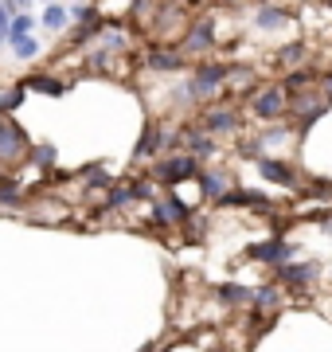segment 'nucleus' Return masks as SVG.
<instances>
[{"label":"nucleus","instance_id":"nucleus-1","mask_svg":"<svg viewBox=\"0 0 332 352\" xmlns=\"http://www.w3.org/2000/svg\"><path fill=\"white\" fill-rule=\"evenodd\" d=\"M27 149H32V141H27V133L16 122H8L4 113H0V164H16L24 161Z\"/></svg>","mask_w":332,"mask_h":352},{"label":"nucleus","instance_id":"nucleus-2","mask_svg":"<svg viewBox=\"0 0 332 352\" xmlns=\"http://www.w3.org/2000/svg\"><path fill=\"white\" fill-rule=\"evenodd\" d=\"M195 173H200V161H195L192 153H184V157L156 161L153 180H161V184H180V180H188V176H195Z\"/></svg>","mask_w":332,"mask_h":352},{"label":"nucleus","instance_id":"nucleus-3","mask_svg":"<svg viewBox=\"0 0 332 352\" xmlns=\"http://www.w3.org/2000/svg\"><path fill=\"white\" fill-rule=\"evenodd\" d=\"M223 82H227V67H223V63H204L192 75V82H188V87H192V98H211Z\"/></svg>","mask_w":332,"mask_h":352},{"label":"nucleus","instance_id":"nucleus-4","mask_svg":"<svg viewBox=\"0 0 332 352\" xmlns=\"http://www.w3.org/2000/svg\"><path fill=\"white\" fill-rule=\"evenodd\" d=\"M320 278V266L317 263H278V282L281 286H294V289H301V286H313Z\"/></svg>","mask_w":332,"mask_h":352},{"label":"nucleus","instance_id":"nucleus-5","mask_svg":"<svg viewBox=\"0 0 332 352\" xmlns=\"http://www.w3.org/2000/svg\"><path fill=\"white\" fill-rule=\"evenodd\" d=\"M254 113L262 122H278L281 113H285V90L270 87V90H262V94H254Z\"/></svg>","mask_w":332,"mask_h":352},{"label":"nucleus","instance_id":"nucleus-6","mask_svg":"<svg viewBox=\"0 0 332 352\" xmlns=\"http://www.w3.org/2000/svg\"><path fill=\"white\" fill-rule=\"evenodd\" d=\"M297 247L294 243H281V239H270V243H258V247H250L246 251V258H254V263H285V258H294Z\"/></svg>","mask_w":332,"mask_h":352},{"label":"nucleus","instance_id":"nucleus-7","mask_svg":"<svg viewBox=\"0 0 332 352\" xmlns=\"http://www.w3.org/2000/svg\"><path fill=\"white\" fill-rule=\"evenodd\" d=\"M258 173L266 176L270 184H281V188H294L297 184V176L289 164H281V161H270V157H258Z\"/></svg>","mask_w":332,"mask_h":352},{"label":"nucleus","instance_id":"nucleus-8","mask_svg":"<svg viewBox=\"0 0 332 352\" xmlns=\"http://www.w3.org/2000/svg\"><path fill=\"white\" fill-rule=\"evenodd\" d=\"M204 129L207 133H235V129H239V113L227 110V106H215V110H207Z\"/></svg>","mask_w":332,"mask_h":352},{"label":"nucleus","instance_id":"nucleus-9","mask_svg":"<svg viewBox=\"0 0 332 352\" xmlns=\"http://www.w3.org/2000/svg\"><path fill=\"white\" fill-rule=\"evenodd\" d=\"M211 43H215V24H211V20H200V24L188 32V39H184V51H188V55L211 51Z\"/></svg>","mask_w":332,"mask_h":352},{"label":"nucleus","instance_id":"nucleus-10","mask_svg":"<svg viewBox=\"0 0 332 352\" xmlns=\"http://www.w3.org/2000/svg\"><path fill=\"white\" fill-rule=\"evenodd\" d=\"M180 141L188 145V153H192L195 161H207V157H215V133H180Z\"/></svg>","mask_w":332,"mask_h":352},{"label":"nucleus","instance_id":"nucleus-11","mask_svg":"<svg viewBox=\"0 0 332 352\" xmlns=\"http://www.w3.org/2000/svg\"><path fill=\"white\" fill-rule=\"evenodd\" d=\"M235 204H250L254 212H270V200L262 196V192H223L219 196V208H235Z\"/></svg>","mask_w":332,"mask_h":352},{"label":"nucleus","instance_id":"nucleus-12","mask_svg":"<svg viewBox=\"0 0 332 352\" xmlns=\"http://www.w3.org/2000/svg\"><path fill=\"white\" fill-rule=\"evenodd\" d=\"M39 24L47 28V32H67V24H71V8L59 4V0H51V4L43 8V16H39Z\"/></svg>","mask_w":332,"mask_h":352},{"label":"nucleus","instance_id":"nucleus-13","mask_svg":"<svg viewBox=\"0 0 332 352\" xmlns=\"http://www.w3.org/2000/svg\"><path fill=\"white\" fill-rule=\"evenodd\" d=\"M195 180H200V188H204L207 200H219L230 188V173H195Z\"/></svg>","mask_w":332,"mask_h":352},{"label":"nucleus","instance_id":"nucleus-14","mask_svg":"<svg viewBox=\"0 0 332 352\" xmlns=\"http://www.w3.org/2000/svg\"><path fill=\"white\" fill-rule=\"evenodd\" d=\"M285 20H289V16H285V8H278V4H262V8H258V16H254V28H258V32H278Z\"/></svg>","mask_w":332,"mask_h":352},{"label":"nucleus","instance_id":"nucleus-15","mask_svg":"<svg viewBox=\"0 0 332 352\" xmlns=\"http://www.w3.org/2000/svg\"><path fill=\"white\" fill-rule=\"evenodd\" d=\"M145 63L153 67V71H180V67H184V55H180V51L156 47V51H149V59H145Z\"/></svg>","mask_w":332,"mask_h":352},{"label":"nucleus","instance_id":"nucleus-16","mask_svg":"<svg viewBox=\"0 0 332 352\" xmlns=\"http://www.w3.org/2000/svg\"><path fill=\"white\" fill-rule=\"evenodd\" d=\"M24 87L27 90H43V94H67L71 90V82H63V78H51V75H32V78H24Z\"/></svg>","mask_w":332,"mask_h":352},{"label":"nucleus","instance_id":"nucleus-17","mask_svg":"<svg viewBox=\"0 0 332 352\" xmlns=\"http://www.w3.org/2000/svg\"><path fill=\"white\" fill-rule=\"evenodd\" d=\"M24 204V188L16 176H0V208H20Z\"/></svg>","mask_w":332,"mask_h":352},{"label":"nucleus","instance_id":"nucleus-18","mask_svg":"<svg viewBox=\"0 0 332 352\" xmlns=\"http://www.w3.org/2000/svg\"><path fill=\"white\" fill-rule=\"evenodd\" d=\"M250 305H254V309H278V305H281L278 286H262V289H254V294H250Z\"/></svg>","mask_w":332,"mask_h":352},{"label":"nucleus","instance_id":"nucleus-19","mask_svg":"<svg viewBox=\"0 0 332 352\" xmlns=\"http://www.w3.org/2000/svg\"><path fill=\"white\" fill-rule=\"evenodd\" d=\"M8 47H12V55H16V59H24V63L39 55V43H36L32 36H16V39H8Z\"/></svg>","mask_w":332,"mask_h":352},{"label":"nucleus","instance_id":"nucleus-20","mask_svg":"<svg viewBox=\"0 0 332 352\" xmlns=\"http://www.w3.org/2000/svg\"><path fill=\"white\" fill-rule=\"evenodd\" d=\"M27 157H32V161H36L39 168H51V164L59 161V149H55V145H47V141H43V145H32V149H27Z\"/></svg>","mask_w":332,"mask_h":352},{"label":"nucleus","instance_id":"nucleus-21","mask_svg":"<svg viewBox=\"0 0 332 352\" xmlns=\"http://www.w3.org/2000/svg\"><path fill=\"white\" fill-rule=\"evenodd\" d=\"M32 28H36V16L12 12V20H8V39H16V36H32Z\"/></svg>","mask_w":332,"mask_h":352},{"label":"nucleus","instance_id":"nucleus-22","mask_svg":"<svg viewBox=\"0 0 332 352\" xmlns=\"http://www.w3.org/2000/svg\"><path fill=\"white\" fill-rule=\"evenodd\" d=\"M215 298L219 302H227V305H243V302H250V289L246 286H219Z\"/></svg>","mask_w":332,"mask_h":352},{"label":"nucleus","instance_id":"nucleus-23","mask_svg":"<svg viewBox=\"0 0 332 352\" xmlns=\"http://www.w3.org/2000/svg\"><path fill=\"white\" fill-rule=\"evenodd\" d=\"M86 188H114V176L106 173L102 164H94V168H86Z\"/></svg>","mask_w":332,"mask_h":352},{"label":"nucleus","instance_id":"nucleus-24","mask_svg":"<svg viewBox=\"0 0 332 352\" xmlns=\"http://www.w3.org/2000/svg\"><path fill=\"white\" fill-rule=\"evenodd\" d=\"M126 204H133V188H114L110 196H106V212H117V208H126Z\"/></svg>","mask_w":332,"mask_h":352},{"label":"nucleus","instance_id":"nucleus-25","mask_svg":"<svg viewBox=\"0 0 332 352\" xmlns=\"http://www.w3.org/2000/svg\"><path fill=\"white\" fill-rule=\"evenodd\" d=\"M278 59H281V67H297L301 59H305V43H285Z\"/></svg>","mask_w":332,"mask_h":352},{"label":"nucleus","instance_id":"nucleus-26","mask_svg":"<svg viewBox=\"0 0 332 352\" xmlns=\"http://www.w3.org/2000/svg\"><path fill=\"white\" fill-rule=\"evenodd\" d=\"M27 87H16V90H4L0 94V113H8V110H20V102H24Z\"/></svg>","mask_w":332,"mask_h":352},{"label":"nucleus","instance_id":"nucleus-27","mask_svg":"<svg viewBox=\"0 0 332 352\" xmlns=\"http://www.w3.org/2000/svg\"><path fill=\"white\" fill-rule=\"evenodd\" d=\"M239 157H246V161H258V157H262V141H243V145H239Z\"/></svg>","mask_w":332,"mask_h":352},{"label":"nucleus","instance_id":"nucleus-28","mask_svg":"<svg viewBox=\"0 0 332 352\" xmlns=\"http://www.w3.org/2000/svg\"><path fill=\"white\" fill-rule=\"evenodd\" d=\"M8 20H12V12H8V4L0 0V47L8 43Z\"/></svg>","mask_w":332,"mask_h":352},{"label":"nucleus","instance_id":"nucleus-29","mask_svg":"<svg viewBox=\"0 0 332 352\" xmlns=\"http://www.w3.org/2000/svg\"><path fill=\"white\" fill-rule=\"evenodd\" d=\"M305 82H309V75L305 71H297V75L285 78V90H305Z\"/></svg>","mask_w":332,"mask_h":352},{"label":"nucleus","instance_id":"nucleus-30","mask_svg":"<svg viewBox=\"0 0 332 352\" xmlns=\"http://www.w3.org/2000/svg\"><path fill=\"white\" fill-rule=\"evenodd\" d=\"M289 138V129H270L266 138H262V145H278V141H285Z\"/></svg>","mask_w":332,"mask_h":352},{"label":"nucleus","instance_id":"nucleus-31","mask_svg":"<svg viewBox=\"0 0 332 352\" xmlns=\"http://www.w3.org/2000/svg\"><path fill=\"white\" fill-rule=\"evenodd\" d=\"M324 98H329V102H332V75H329V78H324Z\"/></svg>","mask_w":332,"mask_h":352},{"label":"nucleus","instance_id":"nucleus-32","mask_svg":"<svg viewBox=\"0 0 332 352\" xmlns=\"http://www.w3.org/2000/svg\"><path fill=\"white\" fill-rule=\"evenodd\" d=\"M39 4H51V0H39Z\"/></svg>","mask_w":332,"mask_h":352}]
</instances>
